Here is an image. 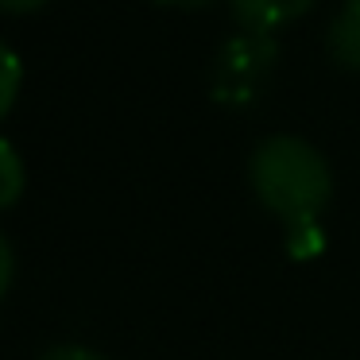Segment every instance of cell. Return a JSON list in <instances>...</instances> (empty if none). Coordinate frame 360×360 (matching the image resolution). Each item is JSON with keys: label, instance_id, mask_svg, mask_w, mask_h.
Listing matches in <instances>:
<instances>
[{"label": "cell", "instance_id": "3", "mask_svg": "<svg viewBox=\"0 0 360 360\" xmlns=\"http://www.w3.org/2000/svg\"><path fill=\"white\" fill-rule=\"evenodd\" d=\"M314 4H318V0H229V12H233L236 27L275 35V32H283V27L298 24Z\"/></svg>", "mask_w": 360, "mask_h": 360}, {"label": "cell", "instance_id": "1", "mask_svg": "<svg viewBox=\"0 0 360 360\" xmlns=\"http://www.w3.org/2000/svg\"><path fill=\"white\" fill-rule=\"evenodd\" d=\"M248 186L256 202L283 229L318 225L333 205V167L310 140L295 132H275L252 148Z\"/></svg>", "mask_w": 360, "mask_h": 360}, {"label": "cell", "instance_id": "10", "mask_svg": "<svg viewBox=\"0 0 360 360\" xmlns=\"http://www.w3.org/2000/svg\"><path fill=\"white\" fill-rule=\"evenodd\" d=\"M51 0H0V12L4 16H32V12L47 8Z\"/></svg>", "mask_w": 360, "mask_h": 360}, {"label": "cell", "instance_id": "5", "mask_svg": "<svg viewBox=\"0 0 360 360\" xmlns=\"http://www.w3.org/2000/svg\"><path fill=\"white\" fill-rule=\"evenodd\" d=\"M27 190V163L4 136H0V213H8L12 205L24 198Z\"/></svg>", "mask_w": 360, "mask_h": 360}, {"label": "cell", "instance_id": "8", "mask_svg": "<svg viewBox=\"0 0 360 360\" xmlns=\"http://www.w3.org/2000/svg\"><path fill=\"white\" fill-rule=\"evenodd\" d=\"M35 360H109L101 349H94V345H78V341H66V345H51V349H43Z\"/></svg>", "mask_w": 360, "mask_h": 360}, {"label": "cell", "instance_id": "11", "mask_svg": "<svg viewBox=\"0 0 360 360\" xmlns=\"http://www.w3.org/2000/svg\"><path fill=\"white\" fill-rule=\"evenodd\" d=\"M155 4L174 8V12H202V8H210V4H217V0H155Z\"/></svg>", "mask_w": 360, "mask_h": 360}, {"label": "cell", "instance_id": "2", "mask_svg": "<svg viewBox=\"0 0 360 360\" xmlns=\"http://www.w3.org/2000/svg\"><path fill=\"white\" fill-rule=\"evenodd\" d=\"M279 74V39L236 27L210 63V97L225 109H252Z\"/></svg>", "mask_w": 360, "mask_h": 360}, {"label": "cell", "instance_id": "4", "mask_svg": "<svg viewBox=\"0 0 360 360\" xmlns=\"http://www.w3.org/2000/svg\"><path fill=\"white\" fill-rule=\"evenodd\" d=\"M326 51L341 70L360 74V0H345L337 16L329 20Z\"/></svg>", "mask_w": 360, "mask_h": 360}, {"label": "cell", "instance_id": "9", "mask_svg": "<svg viewBox=\"0 0 360 360\" xmlns=\"http://www.w3.org/2000/svg\"><path fill=\"white\" fill-rule=\"evenodd\" d=\"M12 279H16V252H12V240L4 233V225H0V298L8 295Z\"/></svg>", "mask_w": 360, "mask_h": 360}, {"label": "cell", "instance_id": "7", "mask_svg": "<svg viewBox=\"0 0 360 360\" xmlns=\"http://www.w3.org/2000/svg\"><path fill=\"white\" fill-rule=\"evenodd\" d=\"M287 256L298 259V264H306V259H318L321 248H326V229L318 225H298V229H287Z\"/></svg>", "mask_w": 360, "mask_h": 360}, {"label": "cell", "instance_id": "6", "mask_svg": "<svg viewBox=\"0 0 360 360\" xmlns=\"http://www.w3.org/2000/svg\"><path fill=\"white\" fill-rule=\"evenodd\" d=\"M20 89H24V63L20 55L0 39V124L8 120V112L16 109Z\"/></svg>", "mask_w": 360, "mask_h": 360}]
</instances>
